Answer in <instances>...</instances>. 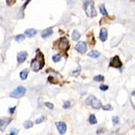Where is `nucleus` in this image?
Masks as SVG:
<instances>
[{
    "label": "nucleus",
    "instance_id": "obj_15",
    "mask_svg": "<svg viewBox=\"0 0 135 135\" xmlns=\"http://www.w3.org/2000/svg\"><path fill=\"white\" fill-rule=\"evenodd\" d=\"M79 37H80V33H79V31L78 30H76V29H74L73 31H72V34H71V38H72V40H78L79 39Z\"/></svg>",
    "mask_w": 135,
    "mask_h": 135
},
{
    "label": "nucleus",
    "instance_id": "obj_33",
    "mask_svg": "<svg viewBox=\"0 0 135 135\" xmlns=\"http://www.w3.org/2000/svg\"><path fill=\"white\" fill-rule=\"evenodd\" d=\"M131 95H132V96H135V90H134V91L131 93Z\"/></svg>",
    "mask_w": 135,
    "mask_h": 135
},
{
    "label": "nucleus",
    "instance_id": "obj_6",
    "mask_svg": "<svg viewBox=\"0 0 135 135\" xmlns=\"http://www.w3.org/2000/svg\"><path fill=\"white\" fill-rule=\"evenodd\" d=\"M58 45H59V48L63 51V52H66L68 49V40L66 38V37H62L60 40H59V43H58Z\"/></svg>",
    "mask_w": 135,
    "mask_h": 135
},
{
    "label": "nucleus",
    "instance_id": "obj_23",
    "mask_svg": "<svg viewBox=\"0 0 135 135\" xmlns=\"http://www.w3.org/2000/svg\"><path fill=\"white\" fill-rule=\"evenodd\" d=\"M45 106L48 108V109H50V110H53L54 109V105L52 104V103H49V102H46L45 103Z\"/></svg>",
    "mask_w": 135,
    "mask_h": 135
},
{
    "label": "nucleus",
    "instance_id": "obj_12",
    "mask_svg": "<svg viewBox=\"0 0 135 135\" xmlns=\"http://www.w3.org/2000/svg\"><path fill=\"white\" fill-rule=\"evenodd\" d=\"M24 34H25L28 38H31V37H33L34 35L37 34V30L34 29V28H28V29H26V30L24 31Z\"/></svg>",
    "mask_w": 135,
    "mask_h": 135
},
{
    "label": "nucleus",
    "instance_id": "obj_22",
    "mask_svg": "<svg viewBox=\"0 0 135 135\" xmlns=\"http://www.w3.org/2000/svg\"><path fill=\"white\" fill-rule=\"evenodd\" d=\"M95 81H99V82H102V81H104V79H105V77L103 76V75H96L94 78H93Z\"/></svg>",
    "mask_w": 135,
    "mask_h": 135
},
{
    "label": "nucleus",
    "instance_id": "obj_21",
    "mask_svg": "<svg viewBox=\"0 0 135 135\" xmlns=\"http://www.w3.org/2000/svg\"><path fill=\"white\" fill-rule=\"evenodd\" d=\"M23 39H24V35H23V34H19V35H17V36L15 37V40L18 41V42H21V41H22Z\"/></svg>",
    "mask_w": 135,
    "mask_h": 135
},
{
    "label": "nucleus",
    "instance_id": "obj_32",
    "mask_svg": "<svg viewBox=\"0 0 135 135\" xmlns=\"http://www.w3.org/2000/svg\"><path fill=\"white\" fill-rule=\"evenodd\" d=\"M101 131H102V129H99V130H97V132H96V133H97V134H100V133H101Z\"/></svg>",
    "mask_w": 135,
    "mask_h": 135
},
{
    "label": "nucleus",
    "instance_id": "obj_5",
    "mask_svg": "<svg viewBox=\"0 0 135 135\" xmlns=\"http://www.w3.org/2000/svg\"><path fill=\"white\" fill-rule=\"evenodd\" d=\"M110 67H112V68H120L122 67V63L120 62V59H119L118 56H114L113 58L111 59Z\"/></svg>",
    "mask_w": 135,
    "mask_h": 135
},
{
    "label": "nucleus",
    "instance_id": "obj_27",
    "mask_svg": "<svg viewBox=\"0 0 135 135\" xmlns=\"http://www.w3.org/2000/svg\"><path fill=\"white\" fill-rule=\"evenodd\" d=\"M108 88H109V86H108V85H105V84L100 85V89H101L102 91H106V90H108Z\"/></svg>",
    "mask_w": 135,
    "mask_h": 135
},
{
    "label": "nucleus",
    "instance_id": "obj_2",
    "mask_svg": "<svg viewBox=\"0 0 135 135\" xmlns=\"http://www.w3.org/2000/svg\"><path fill=\"white\" fill-rule=\"evenodd\" d=\"M84 11H85L87 17L93 18V17L97 16V12L95 10L94 2L93 1H88V0L84 1Z\"/></svg>",
    "mask_w": 135,
    "mask_h": 135
},
{
    "label": "nucleus",
    "instance_id": "obj_17",
    "mask_svg": "<svg viewBox=\"0 0 135 135\" xmlns=\"http://www.w3.org/2000/svg\"><path fill=\"white\" fill-rule=\"evenodd\" d=\"M99 9H100V12H101V14H102L103 16H105V17H107V16H108V12H107V10H106V8H105V5H104V4H101V5H100V7H99Z\"/></svg>",
    "mask_w": 135,
    "mask_h": 135
},
{
    "label": "nucleus",
    "instance_id": "obj_25",
    "mask_svg": "<svg viewBox=\"0 0 135 135\" xmlns=\"http://www.w3.org/2000/svg\"><path fill=\"white\" fill-rule=\"evenodd\" d=\"M69 106H70V102H69V101H67V102H65V103H64L63 108H64V109H68V108H69Z\"/></svg>",
    "mask_w": 135,
    "mask_h": 135
},
{
    "label": "nucleus",
    "instance_id": "obj_4",
    "mask_svg": "<svg viewBox=\"0 0 135 135\" xmlns=\"http://www.w3.org/2000/svg\"><path fill=\"white\" fill-rule=\"evenodd\" d=\"M25 91H26V89L23 86H19L10 93V96L12 98H18L19 99V98H22L25 94Z\"/></svg>",
    "mask_w": 135,
    "mask_h": 135
},
{
    "label": "nucleus",
    "instance_id": "obj_14",
    "mask_svg": "<svg viewBox=\"0 0 135 135\" xmlns=\"http://www.w3.org/2000/svg\"><path fill=\"white\" fill-rule=\"evenodd\" d=\"M87 55H88L89 57H91V58L97 59V58L100 56V52H99V51H97V50H92V51H90Z\"/></svg>",
    "mask_w": 135,
    "mask_h": 135
},
{
    "label": "nucleus",
    "instance_id": "obj_8",
    "mask_svg": "<svg viewBox=\"0 0 135 135\" xmlns=\"http://www.w3.org/2000/svg\"><path fill=\"white\" fill-rule=\"evenodd\" d=\"M56 126L60 132V134H65L67 131V124L63 121H57L56 122Z\"/></svg>",
    "mask_w": 135,
    "mask_h": 135
},
{
    "label": "nucleus",
    "instance_id": "obj_31",
    "mask_svg": "<svg viewBox=\"0 0 135 135\" xmlns=\"http://www.w3.org/2000/svg\"><path fill=\"white\" fill-rule=\"evenodd\" d=\"M15 110H16V107H12V108H10V109H9V112H10L11 114H13V113H14V112H15Z\"/></svg>",
    "mask_w": 135,
    "mask_h": 135
},
{
    "label": "nucleus",
    "instance_id": "obj_28",
    "mask_svg": "<svg viewBox=\"0 0 135 135\" xmlns=\"http://www.w3.org/2000/svg\"><path fill=\"white\" fill-rule=\"evenodd\" d=\"M112 123L113 124H117L118 123V116H112Z\"/></svg>",
    "mask_w": 135,
    "mask_h": 135
},
{
    "label": "nucleus",
    "instance_id": "obj_18",
    "mask_svg": "<svg viewBox=\"0 0 135 135\" xmlns=\"http://www.w3.org/2000/svg\"><path fill=\"white\" fill-rule=\"evenodd\" d=\"M89 123L90 124H96L97 123V118H96V116L94 114H91L89 116Z\"/></svg>",
    "mask_w": 135,
    "mask_h": 135
},
{
    "label": "nucleus",
    "instance_id": "obj_3",
    "mask_svg": "<svg viewBox=\"0 0 135 135\" xmlns=\"http://www.w3.org/2000/svg\"><path fill=\"white\" fill-rule=\"evenodd\" d=\"M86 104L87 105H89V106H91L93 109H95V110H98V109H100L101 107H102V104H101V101H99L96 97H94V96H89V97H87L86 98Z\"/></svg>",
    "mask_w": 135,
    "mask_h": 135
},
{
    "label": "nucleus",
    "instance_id": "obj_1",
    "mask_svg": "<svg viewBox=\"0 0 135 135\" xmlns=\"http://www.w3.org/2000/svg\"><path fill=\"white\" fill-rule=\"evenodd\" d=\"M36 52H37L36 57H35V58L31 61V64H30L31 69H32L33 71H38V70H40V69L44 67V65H45L43 55L39 52V50H38V49L36 50Z\"/></svg>",
    "mask_w": 135,
    "mask_h": 135
},
{
    "label": "nucleus",
    "instance_id": "obj_9",
    "mask_svg": "<svg viewBox=\"0 0 135 135\" xmlns=\"http://www.w3.org/2000/svg\"><path fill=\"white\" fill-rule=\"evenodd\" d=\"M11 120H12V118H11V117L2 118V119L0 120V130H1V132H3V131L5 130V128H6V127H7V125L11 122Z\"/></svg>",
    "mask_w": 135,
    "mask_h": 135
},
{
    "label": "nucleus",
    "instance_id": "obj_19",
    "mask_svg": "<svg viewBox=\"0 0 135 135\" xmlns=\"http://www.w3.org/2000/svg\"><path fill=\"white\" fill-rule=\"evenodd\" d=\"M23 126H24V128L28 129V128H30V127L33 126V122L30 121V120H27V121H25V122L23 123Z\"/></svg>",
    "mask_w": 135,
    "mask_h": 135
},
{
    "label": "nucleus",
    "instance_id": "obj_7",
    "mask_svg": "<svg viewBox=\"0 0 135 135\" xmlns=\"http://www.w3.org/2000/svg\"><path fill=\"white\" fill-rule=\"evenodd\" d=\"M74 49L80 53V54H84L86 51H87V44L83 41H80V42H77V44L74 46Z\"/></svg>",
    "mask_w": 135,
    "mask_h": 135
},
{
    "label": "nucleus",
    "instance_id": "obj_20",
    "mask_svg": "<svg viewBox=\"0 0 135 135\" xmlns=\"http://www.w3.org/2000/svg\"><path fill=\"white\" fill-rule=\"evenodd\" d=\"M61 59H62V57H61V55H59V54L54 55V56L52 57V60H53V62H55V63L60 62V61H61Z\"/></svg>",
    "mask_w": 135,
    "mask_h": 135
},
{
    "label": "nucleus",
    "instance_id": "obj_16",
    "mask_svg": "<svg viewBox=\"0 0 135 135\" xmlns=\"http://www.w3.org/2000/svg\"><path fill=\"white\" fill-rule=\"evenodd\" d=\"M27 75H28V69H23V70H22V71L20 72V77H21L22 80L26 79Z\"/></svg>",
    "mask_w": 135,
    "mask_h": 135
},
{
    "label": "nucleus",
    "instance_id": "obj_10",
    "mask_svg": "<svg viewBox=\"0 0 135 135\" xmlns=\"http://www.w3.org/2000/svg\"><path fill=\"white\" fill-rule=\"evenodd\" d=\"M26 58H27V53H26L25 51H22V52H20V53L18 54V56H17L18 63H19V64L23 63V62L26 60Z\"/></svg>",
    "mask_w": 135,
    "mask_h": 135
},
{
    "label": "nucleus",
    "instance_id": "obj_13",
    "mask_svg": "<svg viewBox=\"0 0 135 135\" xmlns=\"http://www.w3.org/2000/svg\"><path fill=\"white\" fill-rule=\"evenodd\" d=\"M52 33H53V28H52V27L46 28L45 30L42 31V33H41V37H42V38H47V37H49Z\"/></svg>",
    "mask_w": 135,
    "mask_h": 135
},
{
    "label": "nucleus",
    "instance_id": "obj_30",
    "mask_svg": "<svg viewBox=\"0 0 135 135\" xmlns=\"http://www.w3.org/2000/svg\"><path fill=\"white\" fill-rule=\"evenodd\" d=\"M19 133V130H17V129H13V130H11L10 131V135H15V134H18Z\"/></svg>",
    "mask_w": 135,
    "mask_h": 135
},
{
    "label": "nucleus",
    "instance_id": "obj_11",
    "mask_svg": "<svg viewBox=\"0 0 135 135\" xmlns=\"http://www.w3.org/2000/svg\"><path fill=\"white\" fill-rule=\"evenodd\" d=\"M99 38H100V40L101 41H106L107 40V38H108V31H107V29L106 28H102L101 30H100V35H99Z\"/></svg>",
    "mask_w": 135,
    "mask_h": 135
},
{
    "label": "nucleus",
    "instance_id": "obj_34",
    "mask_svg": "<svg viewBox=\"0 0 135 135\" xmlns=\"http://www.w3.org/2000/svg\"><path fill=\"white\" fill-rule=\"evenodd\" d=\"M7 3H8L9 5H10V0H7Z\"/></svg>",
    "mask_w": 135,
    "mask_h": 135
},
{
    "label": "nucleus",
    "instance_id": "obj_24",
    "mask_svg": "<svg viewBox=\"0 0 135 135\" xmlns=\"http://www.w3.org/2000/svg\"><path fill=\"white\" fill-rule=\"evenodd\" d=\"M103 110L104 111H111V110H112V107L111 105H106V106H103Z\"/></svg>",
    "mask_w": 135,
    "mask_h": 135
},
{
    "label": "nucleus",
    "instance_id": "obj_29",
    "mask_svg": "<svg viewBox=\"0 0 135 135\" xmlns=\"http://www.w3.org/2000/svg\"><path fill=\"white\" fill-rule=\"evenodd\" d=\"M80 70H81V67H80V66H78L77 69H76L75 71H73V72H72V74H73V75H77V74L79 73V71H80Z\"/></svg>",
    "mask_w": 135,
    "mask_h": 135
},
{
    "label": "nucleus",
    "instance_id": "obj_26",
    "mask_svg": "<svg viewBox=\"0 0 135 135\" xmlns=\"http://www.w3.org/2000/svg\"><path fill=\"white\" fill-rule=\"evenodd\" d=\"M44 119H45V117H44V116H40L39 118H37V119L35 120V123H36V124H39V123H41Z\"/></svg>",
    "mask_w": 135,
    "mask_h": 135
}]
</instances>
